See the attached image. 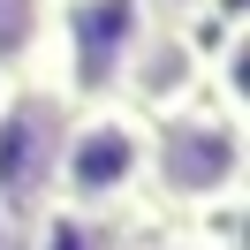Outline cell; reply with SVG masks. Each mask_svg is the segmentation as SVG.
I'll return each mask as SVG.
<instances>
[{"label": "cell", "mask_w": 250, "mask_h": 250, "mask_svg": "<svg viewBox=\"0 0 250 250\" xmlns=\"http://www.w3.org/2000/svg\"><path fill=\"white\" fill-rule=\"evenodd\" d=\"M122 220H91V212H68V205H46V212L23 220V250H129Z\"/></svg>", "instance_id": "6"}, {"label": "cell", "mask_w": 250, "mask_h": 250, "mask_svg": "<svg viewBox=\"0 0 250 250\" xmlns=\"http://www.w3.org/2000/svg\"><path fill=\"white\" fill-rule=\"evenodd\" d=\"M250 197V129L220 106H182L152 122L144 159V212L167 228H235Z\"/></svg>", "instance_id": "1"}, {"label": "cell", "mask_w": 250, "mask_h": 250, "mask_svg": "<svg viewBox=\"0 0 250 250\" xmlns=\"http://www.w3.org/2000/svg\"><path fill=\"white\" fill-rule=\"evenodd\" d=\"M144 159H152V122L137 106H122V99L68 106L61 152H53V205L91 212V220H122V228H152Z\"/></svg>", "instance_id": "3"}, {"label": "cell", "mask_w": 250, "mask_h": 250, "mask_svg": "<svg viewBox=\"0 0 250 250\" xmlns=\"http://www.w3.org/2000/svg\"><path fill=\"white\" fill-rule=\"evenodd\" d=\"M114 99L137 106L144 122H167V114L197 106V99H205V46H197V31L152 23V38L137 46V61H129V76H122Z\"/></svg>", "instance_id": "5"}, {"label": "cell", "mask_w": 250, "mask_h": 250, "mask_svg": "<svg viewBox=\"0 0 250 250\" xmlns=\"http://www.w3.org/2000/svg\"><path fill=\"white\" fill-rule=\"evenodd\" d=\"M129 250H235L228 228H167V220H152V228L129 235Z\"/></svg>", "instance_id": "7"}, {"label": "cell", "mask_w": 250, "mask_h": 250, "mask_svg": "<svg viewBox=\"0 0 250 250\" xmlns=\"http://www.w3.org/2000/svg\"><path fill=\"white\" fill-rule=\"evenodd\" d=\"M68 106L38 83H0V220H31L53 205V152Z\"/></svg>", "instance_id": "4"}, {"label": "cell", "mask_w": 250, "mask_h": 250, "mask_svg": "<svg viewBox=\"0 0 250 250\" xmlns=\"http://www.w3.org/2000/svg\"><path fill=\"white\" fill-rule=\"evenodd\" d=\"M152 38V0H38L31 76L61 106H99L122 91L137 46Z\"/></svg>", "instance_id": "2"}]
</instances>
